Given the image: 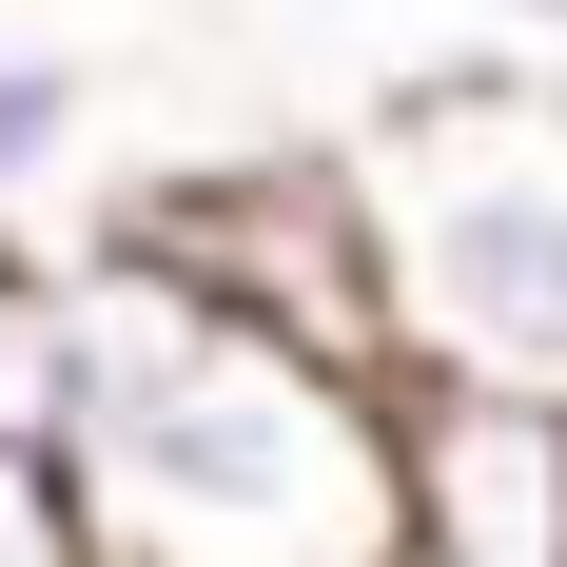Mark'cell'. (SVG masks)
<instances>
[{
	"instance_id": "obj_1",
	"label": "cell",
	"mask_w": 567,
	"mask_h": 567,
	"mask_svg": "<svg viewBox=\"0 0 567 567\" xmlns=\"http://www.w3.org/2000/svg\"><path fill=\"white\" fill-rule=\"evenodd\" d=\"M59 489L99 528V567H372L392 548V372L235 333L176 275L99 255Z\"/></svg>"
},
{
	"instance_id": "obj_2",
	"label": "cell",
	"mask_w": 567,
	"mask_h": 567,
	"mask_svg": "<svg viewBox=\"0 0 567 567\" xmlns=\"http://www.w3.org/2000/svg\"><path fill=\"white\" fill-rule=\"evenodd\" d=\"M392 392H528L567 411V79H411L352 137Z\"/></svg>"
},
{
	"instance_id": "obj_3",
	"label": "cell",
	"mask_w": 567,
	"mask_h": 567,
	"mask_svg": "<svg viewBox=\"0 0 567 567\" xmlns=\"http://www.w3.org/2000/svg\"><path fill=\"white\" fill-rule=\"evenodd\" d=\"M99 255L176 275L235 333H293L333 372H392V293H372V196H352V137H216V157H157L99 216Z\"/></svg>"
},
{
	"instance_id": "obj_4",
	"label": "cell",
	"mask_w": 567,
	"mask_h": 567,
	"mask_svg": "<svg viewBox=\"0 0 567 567\" xmlns=\"http://www.w3.org/2000/svg\"><path fill=\"white\" fill-rule=\"evenodd\" d=\"M392 548L411 567H567V411L392 392Z\"/></svg>"
},
{
	"instance_id": "obj_5",
	"label": "cell",
	"mask_w": 567,
	"mask_h": 567,
	"mask_svg": "<svg viewBox=\"0 0 567 567\" xmlns=\"http://www.w3.org/2000/svg\"><path fill=\"white\" fill-rule=\"evenodd\" d=\"M79 313H99V255H59V235L0 216V431H40V451L79 411Z\"/></svg>"
},
{
	"instance_id": "obj_6",
	"label": "cell",
	"mask_w": 567,
	"mask_h": 567,
	"mask_svg": "<svg viewBox=\"0 0 567 567\" xmlns=\"http://www.w3.org/2000/svg\"><path fill=\"white\" fill-rule=\"evenodd\" d=\"M79 137H99V59L79 40H0V216H40L79 176Z\"/></svg>"
},
{
	"instance_id": "obj_7",
	"label": "cell",
	"mask_w": 567,
	"mask_h": 567,
	"mask_svg": "<svg viewBox=\"0 0 567 567\" xmlns=\"http://www.w3.org/2000/svg\"><path fill=\"white\" fill-rule=\"evenodd\" d=\"M0 567H99V528H79V489H59L40 431H0Z\"/></svg>"
},
{
	"instance_id": "obj_8",
	"label": "cell",
	"mask_w": 567,
	"mask_h": 567,
	"mask_svg": "<svg viewBox=\"0 0 567 567\" xmlns=\"http://www.w3.org/2000/svg\"><path fill=\"white\" fill-rule=\"evenodd\" d=\"M451 20H489V40H528V59H567V0H451Z\"/></svg>"
},
{
	"instance_id": "obj_9",
	"label": "cell",
	"mask_w": 567,
	"mask_h": 567,
	"mask_svg": "<svg viewBox=\"0 0 567 567\" xmlns=\"http://www.w3.org/2000/svg\"><path fill=\"white\" fill-rule=\"evenodd\" d=\"M372 567H411V548H372Z\"/></svg>"
}]
</instances>
